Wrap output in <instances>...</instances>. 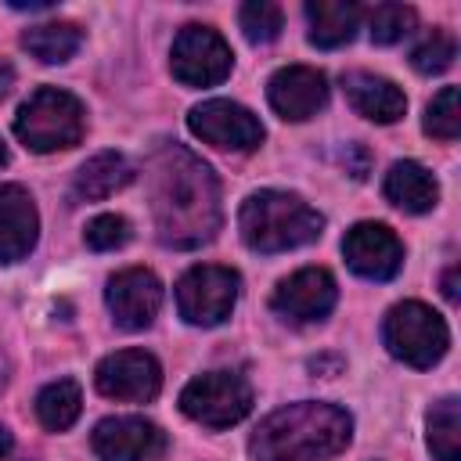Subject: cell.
Here are the masks:
<instances>
[{"label": "cell", "instance_id": "obj_25", "mask_svg": "<svg viewBox=\"0 0 461 461\" xmlns=\"http://www.w3.org/2000/svg\"><path fill=\"white\" fill-rule=\"evenodd\" d=\"M238 22H241V32H245L249 43H270L285 29V14L270 0H249V4H241Z\"/></svg>", "mask_w": 461, "mask_h": 461}, {"label": "cell", "instance_id": "obj_27", "mask_svg": "<svg viewBox=\"0 0 461 461\" xmlns=\"http://www.w3.org/2000/svg\"><path fill=\"white\" fill-rule=\"evenodd\" d=\"M425 133L436 140H457L461 133V104H457V86H443L429 108H425Z\"/></svg>", "mask_w": 461, "mask_h": 461}, {"label": "cell", "instance_id": "obj_26", "mask_svg": "<svg viewBox=\"0 0 461 461\" xmlns=\"http://www.w3.org/2000/svg\"><path fill=\"white\" fill-rule=\"evenodd\" d=\"M454 58H457V40H454L447 29H432V32L411 50V65H414V72H421V76H439V72H447V68L454 65Z\"/></svg>", "mask_w": 461, "mask_h": 461}, {"label": "cell", "instance_id": "obj_17", "mask_svg": "<svg viewBox=\"0 0 461 461\" xmlns=\"http://www.w3.org/2000/svg\"><path fill=\"white\" fill-rule=\"evenodd\" d=\"M342 86H346V97H349L353 112L364 115V119H371V122H396L407 112L403 90L393 79H385V76H375V72H346L342 76Z\"/></svg>", "mask_w": 461, "mask_h": 461}, {"label": "cell", "instance_id": "obj_5", "mask_svg": "<svg viewBox=\"0 0 461 461\" xmlns=\"http://www.w3.org/2000/svg\"><path fill=\"white\" fill-rule=\"evenodd\" d=\"M382 342L407 367H432L443 360V353L450 346V331H447V321L432 306L407 299L385 313Z\"/></svg>", "mask_w": 461, "mask_h": 461}, {"label": "cell", "instance_id": "obj_23", "mask_svg": "<svg viewBox=\"0 0 461 461\" xmlns=\"http://www.w3.org/2000/svg\"><path fill=\"white\" fill-rule=\"evenodd\" d=\"M425 443L436 461H461V403L457 396H443L432 403L425 418Z\"/></svg>", "mask_w": 461, "mask_h": 461}, {"label": "cell", "instance_id": "obj_10", "mask_svg": "<svg viewBox=\"0 0 461 461\" xmlns=\"http://www.w3.org/2000/svg\"><path fill=\"white\" fill-rule=\"evenodd\" d=\"M94 385L101 396L108 400H122V403H148L158 396L162 389V367L151 353L144 349H119L108 353L97 371H94Z\"/></svg>", "mask_w": 461, "mask_h": 461}, {"label": "cell", "instance_id": "obj_32", "mask_svg": "<svg viewBox=\"0 0 461 461\" xmlns=\"http://www.w3.org/2000/svg\"><path fill=\"white\" fill-rule=\"evenodd\" d=\"M4 382H7V360H4V349H0V389H4Z\"/></svg>", "mask_w": 461, "mask_h": 461}, {"label": "cell", "instance_id": "obj_31", "mask_svg": "<svg viewBox=\"0 0 461 461\" xmlns=\"http://www.w3.org/2000/svg\"><path fill=\"white\" fill-rule=\"evenodd\" d=\"M11 450H14V436H11V432L0 425V457H7Z\"/></svg>", "mask_w": 461, "mask_h": 461}, {"label": "cell", "instance_id": "obj_7", "mask_svg": "<svg viewBox=\"0 0 461 461\" xmlns=\"http://www.w3.org/2000/svg\"><path fill=\"white\" fill-rule=\"evenodd\" d=\"M241 292V277L230 267L202 263L176 281V310L194 328H216L230 317Z\"/></svg>", "mask_w": 461, "mask_h": 461}, {"label": "cell", "instance_id": "obj_30", "mask_svg": "<svg viewBox=\"0 0 461 461\" xmlns=\"http://www.w3.org/2000/svg\"><path fill=\"white\" fill-rule=\"evenodd\" d=\"M443 295H447V299H457V267L447 270V277H443Z\"/></svg>", "mask_w": 461, "mask_h": 461}, {"label": "cell", "instance_id": "obj_29", "mask_svg": "<svg viewBox=\"0 0 461 461\" xmlns=\"http://www.w3.org/2000/svg\"><path fill=\"white\" fill-rule=\"evenodd\" d=\"M11 86H14V68L11 61H0V101L11 94Z\"/></svg>", "mask_w": 461, "mask_h": 461}, {"label": "cell", "instance_id": "obj_3", "mask_svg": "<svg viewBox=\"0 0 461 461\" xmlns=\"http://www.w3.org/2000/svg\"><path fill=\"white\" fill-rule=\"evenodd\" d=\"M241 241L252 252H288L321 238L324 216L292 191H256L238 212Z\"/></svg>", "mask_w": 461, "mask_h": 461}, {"label": "cell", "instance_id": "obj_6", "mask_svg": "<svg viewBox=\"0 0 461 461\" xmlns=\"http://www.w3.org/2000/svg\"><path fill=\"white\" fill-rule=\"evenodd\" d=\"M180 411L205 429H230L252 411V385L238 371H205L180 389Z\"/></svg>", "mask_w": 461, "mask_h": 461}, {"label": "cell", "instance_id": "obj_18", "mask_svg": "<svg viewBox=\"0 0 461 461\" xmlns=\"http://www.w3.org/2000/svg\"><path fill=\"white\" fill-rule=\"evenodd\" d=\"M382 194L403 212H429L439 202V184L421 162L403 158V162L389 166V173L382 180Z\"/></svg>", "mask_w": 461, "mask_h": 461}, {"label": "cell", "instance_id": "obj_12", "mask_svg": "<svg viewBox=\"0 0 461 461\" xmlns=\"http://www.w3.org/2000/svg\"><path fill=\"white\" fill-rule=\"evenodd\" d=\"M104 303H108V313H112L115 328H122V331H144L158 317L162 281L151 270H144V267L119 270L108 281V288H104Z\"/></svg>", "mask_w": 461, "mask_h": 461}, {"label": "cell", "instance_id": "obj_21", "mask_svg": "<svg viewBox=\"0 0 461 461\" xmlns=\"http://www.w3.org/2000/svg\"><path fill=\"white\" fill-rule=\"evenodd\" d=\"M22 47L43 61V65H61L68 61L79 47H83V29L76 22H43V25H29L22 32Z\"/></svg>", "mask_w": 461, "mask_h": 461}, {"label": "cell", "instance_id": "obj_16", "mask_svg": "<svg viewBox=\"0 0 461 461\" xmlns=\"http://www.w3.org/2000/svg\"><path fill=\"white\" fill-rule=\"evenodd\" d=\"M40 212L22 184H0V263H18L36 249Z\"/></svg>", "mask_w": 461, "mask_h": 461}, {"label": "cell", "instance_id": "obj_33", "mask_svg": "<svg viewBox=\"0 0 461 461\" xmlns=\"http://www.w3.org/2000/svg\"><path fill=\"white\" fill-rule=\"evenodd\" d=\"M7 162V148H4V140H0V166Z\"/></svg>", "mask_w": 461, "mask_h": 461}, {"label": "cell", "instance_id": "obj_22", "mask_svg": "<svg viewBox=\"0 0 461 461\" xmlns=\"http://www.w3.org/2000/svg\"><path fill=\"white\" fill-rule=\"evenodd\" d=\"M79 411H83V393H79L76 378H58V382H50L36 393V418L50 432L72 429Z\"/></svg>", "mask_w": 461, "mask_h": 461}, {"label": "cell", "instance_id": "obj_9", "mask_svg": "<svg viewBox=\"0 0 461 461\" xmlns=\"http://www.w3.org/2000/svg\"><path fill=\"white\" fill-rule=\"evenodd\" d=\"M187 130L212 144V148H223V151H256L263 144V122L238 101H223V97H212V101H202L187 112Z\"/></svg>", "mask_w": 461, "mask_h": 461}, {"label": "cell", "instance_id": "obj_11", "mask_svg": "<svg viewBox=\"0 0 461 461\" xmlns=\"http://www.w3.org/2000/svg\"><path fill=\"white\" fill-rule=\"evenodd\" d=\"M342 256L346 267L367 281H389L403 267V241L393 234V227L364 220L353 223L342 238Z\"/></svg>", "mask_w": 461, "mask_h": 461}, {"label": "cell", "instance_id": "obj_8", "mask_svg": "<svg viewBox=\"0 0 461 461\" xmlns=\"http://www.w3.org/2000/svg\"><path fill=\"white\" fill-rule=\"evenodd\" d=\"M169 68L184 86H216L230 76V43L212 25H184L169 50Z\"/></svg>", "mask_w": 461, "mask_h": 461}, {"label": "cell", "instance_id": "obj_2", "mask_svg": "<svg viewBox=\"0 0 461 461\" xmlns=\"http://www.w3.org/2000/svg\"><path fill=\"white\" fill-rule=\"evenodd\" d=\"M353 439V418L321 400H299L267 414L252 439V461H328Z\"/></svg>", "mask_w": 461, "mask_h": 461}, {"label": "cell", "instance_id": "obj_4", "mask_svg": "<svg viewBox=\"0 0 461 461\" xmlns=\"http://www.w3.org/2000/svg\"><path fill=\"white\" fill-rule=\"evenodd\" d=\"M86 133V112L76 94L58 90V86H40L22 101L14 115V137L29 151H65L76 148Z\"/></svg>", "mask_w": 461, "mask_h": 461}, {"label": "cell", "instance_id": "obj_19", "mask_svg": "<svg viewBox=\"0 0 461 461\" xmlns=\"http://www.w3.org/2000/svg\"><path fill=\"white\" fill-rule=\"evenodd\" d=\"M360 4L353 0H310L306 4V22H310V43L335 50L342 43H349L360 29Z\"/></svg>", "mask_w": 461, "mask_h": 461}, {"label": "cell", "instance_id": "obj_1", "mask_svg": "<svg viewBox=\"0 0 461 461\" xmlns=\"http://www.w3.org/2000/svg\"><path fill=\"white\" fill-rule=\"evenodd\" d=\"M151 216L158 241L169 249H198L220 230V184L212 169L180 144H158L148 158Z\"/></svg>", "mask_w": 461, "mask_h": 461}, {"label": "cell", "instance_id": "obj_20", "mask_svg": "<svg viewBox=\"0 0 461 461\" xmlns=\"http://www.w3.org/2000/svg\"><path fill=\"white\" fill-rule=\"evenodd\" d=\"M133 180V166L126 155L119 151H101L94 158H86L72 180V194L79 202H97V198H108L115 191H122L126 184Z\"/></svg>", "mask_w": 461, "mask_h": 461}, {"label": "cell", "instance_id": "obj_15", "mask_svg": "<svg viewBox=\"0 0 461 461\" xmlns=\"http://www.w3.org/2000/svg\"><path fill=\"white\" fill-rule=\"evenodd\" d=\"M270 108L288 122H306L328 104V76L310 65H285L267 83Z\"/></svg>", "mask_w": 461, "mask_h": 461}, {"label": "cell", "instance_id": "obj_24", "mask_svg": "<svg viewBox=\"0 0 461 461\" xmlns=\"http://www.w3.org/2000/svg\"><path fill=\"white\" fill-rule=\"evenodd\" d=\"M418 25V11L407 7V4H378L371 14H367V32L378 47H389V43H400L403 36H411Z\"/></svg>", "mask_w": 461, "mask_h": 461}, {"label": "cell", "instance_id": "obj_28", "mask_svg": "<svg viewBox=\"0 0 461 461\" xmlns=\"http://www.w3.org/2000/svg\"><path fill=\"white\" fill-rule=\"evenodd\" d=\"M130 220L119 216V212H101L86 223L83 230V241L94 249V252H112V249H122L130 241Z\"/></svg>", "mask_w": 461, "mask_h": 461}, {"label": "cell", "instance_id": "obj_14", "mask_svg": "<svg viewBox=\"0 0 461 461\" xmlns=\"http://www.w3.org/2000/svg\"><path fill=\"white\" fill-rule=\"evenodd\" d=\"M335 299H339L335 277H331L324 267H303V270H295L292 277H285V281L274 288L270 306H274L285 321L313 324V321H324V317L335 310Z\"/></svg>", "mask_w": 461, "mask_h": 461}, {"label": "cell", "instance_id": "obj_13", "mask_svg": "<svg viewBox=\"0 0 461 461\" xmlns=\"http://www.w3.org/2000/svg\"><path fill=\"white\" fill-rule=\"evenodd\" d=\"M90 443L101 461H155L166 454V432L155 421L137 414L97 421Z\"/></svg>", "mask_w": 461, "mask_h": 461}]
</instances>
